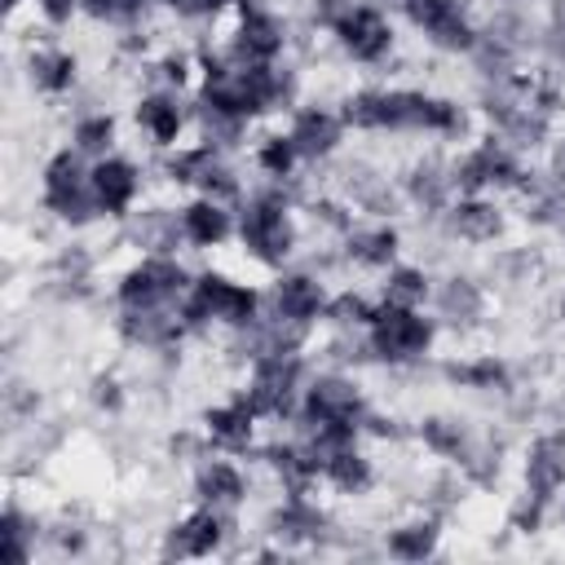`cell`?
Segmentation results:
<instances>
[{
    "mask_svg": "<svg viewBox=\"0 0 565 565\" xmlns=\"http://www.w3.org/2000/svg\"><path fill=\"white\" fill-rule=\"evenodd\" d=\"M441 225L459 243H494L503 234V212L490 194H455L441 212Z\"/></svg>",
    "mask_w": 565,
    "mask_h": 565,
    "instance_id": "obj_20",
    "label": "cell"
},
{
    "mask_svg": "<svg viewBox=\"0 0 565 565\" xmlns=\"http://www.w3.org/2000/svg\"><path fill=\"white\" fill-rule=\"evenodd\" d=\"M441 375L459 388H477V393H508L512 388V371L503 358L494 353H477V358H463V362H446Z\"/></svg>",
    "mask_w": 565,
    "mask_h": 565,
    "instance_id": "obj_25",
    "label": "cell"
},
{
    "mask_svg": "<svg viewBox=\"0 0 565 565\" xmlns=\"http://www.w3.org/2000/svg\"><path fill=\"white\" fill-rule=\"evenodd\" d=\"M340 115L353 132H428V137H463L468 115L459 102L424 93V88H353L340 102Z\"/></svg>",
    "mask_w": 565,
    "mask_h": 565,
    "instance_id": "obj_1",
    "label": "cell"
},
{
    "mask_svg": "<svg viewBox=\"0 0 565 565\" xmlns=\"http://www.w3.org/2000/svg\"><path fill=\"white\" fill-rule=\"evenodd\" d=\"M252 4H265V0H212L216 18H221V13H238V9H252Z\"/></svg>",
    "mask_w": 565,
    "mask_h": 565,
    "instance_id": "obj_38",
    "label": "cell"
},
{
    "mask_svg": "<svg viewBox=\"0 0 565 565\" xmlns=\"http://www.w3.org/2000/svg\"><path fill=\"white\" fill-rule=\"evenodd\" d=\"M177 313L190 331H212V327L247 331L265 313V291H256L252 282H238L221 269H203L177 300Z\"/></svg>",
    "mask_w": 565,
    "mask_h": 565,
    "instance_id": "obj_3",
    "label": "cell"
},
{
    "mask_svg": "<svg viewBox=\"0 0 565 565\" xmlns=\"http://www.w3.org/2000/svg\"><path fill=\"white\" fill-rule=\"evenodd\" d=\"M256 428H260V415L243 402V393H234L230 402L203 411V437L221 455H247L256 446Z\"/></svg>",
    "mask_w": 565,
    "mask_h": 565,
    "instance_id": "obj_19",
    "label": "cell"
},
{
    "mask_svg": "<svg viewBox=\"0 0 565 565\" xmlns=\"http://www.w3.org/2000/svg\"><path fill=\"white\" fill-rule=\"evenodd\" d=\"M547 508H552V503H543V499H534V494H521V499H516V508H512V530H521V534L543 530Z\"/></svg>",
    "mask_w": 565,
    "mask_h": 565,
    "instance_id": "obj_34",
    "label": "cell"
},
{
    "mask_svg": "<svg viewBox=\"0 0 565 565\" xmlns=\"http://www.w3.org/2000/svg\"><path fill=\"white\" fill-rule=\"evenodd\" d=\"M561 521H565V494H561Z\"/></svg>",
    "mask_w": 565,
    "mask_h": 565,
    "instance_id": "obj_40",
    "label": "cell"
},
{
    "mask_svg": "<svg viewBox=\"0 0 565 565\" xmlns=\"http://www.w3.org/2000/svg\"><path fill=\"white\" fill-rule=\"evenodd\" d=\"M322 486L335 490V494H349V499L366 494V490L375 486V463H371V455H366L362 446L335 450V455L322 463Z\"/></svg>",
    "mask_w": 565,
    "mask_h": 565,
    "instance_id": "obj_24",
    "label": "cell"
},
{
    "mask_svg": "<svg viewBox=\"0 0 565 565\" xmlns=\"http://www.w3.org/2000/svg\"><path fill=\"white\" fill-rule=\"evenodd\" d=\"M238 230L234 238L243 243V252L265 265V269H282L300 243V225H296V181H265L260 190L238 199Z\"/></svg>",
    "mask_w": 565,
    "mask_h": 565,
    "instance_id": "obj_2",
    "label": "cell"
},
{
    "mask_svg": "<svg viewBox=\"0 0 565 565\" xmlns=\"http://www.w3.org/2000/svg\"><path fill=\"white\" fill-rule=\"evenodd\" d=\"M437 539H441L437 521H433V516H415V521L393 525V530L384 534V552L397 556V561H424V556L437 552Z\"/></svg>",
    "mask_w": 565,
    "mask_h": 565,
    "instance_id": "obj_28",
    "label": "cell"
},
{
    "mask_svg": "<svg viewBox=\"0 0 565 565\" xmlns=\"http://www.w3.org/2000/svg\"><path fill=\"white\" fill-rule=\"evenodd\" d=\"M521 477H525V494H534L543 503L561 499V490H565V428H547L525 446Z\"/></svg>",
    "mask_w": 565,
    "mask_h": 565,
    "instance_id": "obj_18",
    "label": "cell"
},
{
    "mask_svg": "<svg viewBox=\"0 0 565 565\" xmlns=\"http://www.w3.org/2000/svg\"><path fill=\"white\" fill-rule=\"evenodd\" d=\"M397 9L441 53H472L481 40V26H472L459 0H397Z\"/></svg>",
    "mask_w": 565,
    "mask_h": 565,
    "instance_id": "obj_9",
    "label": "cell"
},
{
    "mask_svg": "<svg viewBox=\"0 0 565 565\" xmlns=\"http://www.w3.org/2000/svg\"><path fill=\"white\" fill-rule=\"evenodd\" d=\"M194 282V274L163 252H141L115 282V305L119 309H163L177 305L185 296V287Z\"/></svg>",
    "mask_w": 565,
    "mask_h": 565,
    "instance_id": "obj_6",
    "label": "cell"
},
{
    "mask_svg": "<svg viewBox=\"0 0 565 565\" xmlns=\"http://www.w3.org/2000/svg\"><path fill=\"white\" fill-rule=\"evenodd\" d=\"M190 490H194V503H207V508H221V512H238L247 503V472L234 463V455H203L194 463V477H190Z\"/></svg>",
    "mask_w": 565,
    "mask_h": 565,
    "instance_id": "obj_16",
    "label": "cell"
},
{
    "mask_svg": "<svg viewBox=\"0 0 565 565\" xmlns=\"http://www.w3.org/2000/svg\"><path fill=\"white\" fill-rule=\"evenodd\" d=\"M0 556L9 565H26L35 556V516H26L18 503H9L0 516Z\"/></svg>",
    "mask_w": 565,
    "mask_h": 565,
    "instance_id": "obj_32",
    "label": "cell"
},
{
    "mask_svg": "<svg viewBox=\"0 0 565 565\" xmlns=\"http://www.w3.org/2000/svg\"><path fill=\"white\" fill-rule=\"evenodd\" d=\"M530 4L534 0H499V9H521V13H530Z\"/></svg>",
    "mask_w": 565,
    "mask_h": 565,
    "instance_id": "obj_39",
    "label": "cell"
},
{
    "mask_svg": "<svg viewBox=\"0 0 565 565\" xmlns=\"http://www.w3.org/2000/svg\"><path fill=\"white\" fill-rule=\"evenodd\" d=\"M252 163H256V172H260L265 181H296V168H300L305 159H300L291 132L278 128V132H265V137L252 146Z\"/></svg>",
    "mask_w": 565,
    "mask_h": 565,
    "instance_id": "obj_26",
    "label": "cell"
},
{
    "mask_svg": "<svg viewBox=\"0 0 565 565\" xmlns=\"http://www.w3.org/2000/svg\"><path fill=\"white\" fill-rule=\"evenodd\" d=\"M366 415H371V402L362 393V384L344 371H313L305 380V393H300V411L291 424H344V428H358L366 437Z\"/></svg>",
    "mask_w": 565,
    "mask_h": 565,
    "instance_id": "obj_7",
    "label": "cell"
},
{
    "mask_svg": "<svg viewBox=\"0 0 565 565\" xmlns=\"http://www.w3.org/2000/svg\"><path fill=\"white\" fill-rule=\"evenodd\" d=\"M402 199L415 203V207H424V212H433V216H441V212L450 207V199H455L450 163H441V159H419V163L402 177Z\"/></svg>",
    "mask_w": 565,
    "mask_h": 565,
    "instance_id": "obj_23",
    "label": "cell"
},
{
    "mask_svg": "<svg viewBox=\"0 0 565 565\" xmlns=\"http://www.w3.org/2000/svg\"><path fill=\"white\" fill-rule=\"evenodd\" d=\"M26 79H31V88L44 93V97H66V93L75 88V79H79V62H75V53L62 49V44H40V49H31V57H26Z\"/></svg>",
    "mask_w": 565,
    "mask_h": 565,
    "instance_id": "obj_22",
    "label": "cell"
},
{
    "mask_svg": "<svg viewBox=\"0 0 565 565\" xmlns=\"http://www.w3.org/2000/svg\"><path fill=\"white\" fill-rule=\"evenodd\" d=\"M287 44H291L287 22H282L269 4H252V9H238V13H234L225 53H230L234 62H282Z\"/></svg>",
    "mask_w": 565,
    "mask_h": 565,
    "instance_id": "obj_10",
    "label": "cell"
},
{
    "mask_svg": "<svg viewBox=\"0 0 565 565\" xmlns=\"http://www.w3.org/2000/svg\"><path fill=\"white\" fill-rule=\"evenodd\" d=\"M380 300H393V305H411V309H424V300H433V278L419 269V265H388L384 269V282H380Z\"/></svg>",
    "mask_w": 565,
    "mask_h": 565,
    "instance_id": "obj_29",
    "label": "cell"
},
{
    "mask_svg": "<svg viewBox=\"0 0 565 565\" xmlns=\"http://www.w3.org/2000/svg\"><path fill=\"white\" fill-rule=\"evenodd\" d=\"M88 181H93V194H97V207H102V221H124L132 216L137 199H141V168L128 159V154H102L93 159L88 168Z\"/></svg>",
    "mask_w": 565,
    "mask_h": 565,
    "instance_id": "obj_11",
    "label": "cell"
},
{
    "mask_svg": "<svg viewBox=\"0 0 565 565\" xmlns=\"http://www.w3.org/2000/svg\"><path fill=\"white\" fill-rule=\"evenodd\" d=\"M362 340H366V358H375L384 366H415L428 358V349L437 340V318H428L424 309H411V305L375 300V313H371Z\"/></svg>",
    "mask_w": 565,
    "mask_h": 565,
    "instance_id": "obj_4",
    "label": "cell"
},
{
    "mask_svg": "<svg viewBox=\"0 0 565 565\" xmlns=\"http://www.w3.org/2000/svg\"><path fill=\"white\" fill-rule=\"evenodd\" d=\"M230 534H234V512L194 503V508L168 530L163 556H216Z\"/></svg>",
    "mask_w": 565,
    "mask_h": 565,
    "instance_id": "obj_13",
    "label": "cell"
},
{
    "mask_svg": "<svg viewBox=\"0 0 565 565\" xmlns=\"http://www.w3.org/2000/svg\"><path fill=\"white\" fill-rule=\"evenodd\" d=\"M71 146L84 159H102L115 150V119L106 110H79L71 124Z\"/></svg>",
    "mask_w": 565,
    "mask_h": 565,
    "instance_id": "obj_30",
    "label": "cell"
},
{
    "mask_svg": "<svg viewBox=\"0 0 565 565\" xmlns=\"http://www.w3.org/2000/svg\"><path fill=\"white\" fill-rule=\"evenodd\" d=\"M88 168H93V159L84 163V154L75 146L53 150L44 159V168H40V203H44V212H53L57 221H66L75 230L102 221V207H97Z\"/></svg>",
    "mask_w": 565,
    "mask_h": 565,
    "instance_id": "obj_5",
    "label": "cell"
},
{
    "mask_svg": "<svg viewBox=\"0 0 565 565\" xmlns=\"http://www.w3.org/2000/svg\"><path fill=\"white\" fill-rule=\"evenodd\" d=\"M327 300H331L327 282L309 269H278L269 291H265V309H274L282 318H296V322H309V327L322 322Z\"/></svg>",
    "mask_w": 565,
    "mask_h": 565,
    "instance_id": "obj_12",
    "label": "cell"
},
{
    "mask_svg": "<svg viewBox=\"0 0 565 565\" xmlns=\"http://www.w3.org/2000/svg\"><path fill=\"white\" fill-rule=\"evenodd\" d=\"M561 318H565V296H561Z\"/></svg>",
    "mask_w": 565,
    "mask_h": 565,
    "instance_id": "obj_41",
    "label": "cell"
},
{
    "mask_svg": "<svg viewBox=\"0 0 565 565\" xmlns=\"http://www.w3.org/2000/svg\"><path fill=\"white\" fill-rule=\"evenodd\" d=\"M79 13L88 22H115V0H79Z\"/></svg>",
    "mask_w": 565,
    "mask_h": 565,
    "instance_id": "obj_37",
    "label": "cell"
},
{
    "mask_svg": "<svg viewBox=\"0 0 565 565\" xmlns=\"http://www.w3.org/2000/svg\"><path fill=\"white\" fill-rule=\"evenodd\" d=\"M327 31L340 44V53L349 62H362V66H380L397 44V31H393L388 13L380 4H371V0H353Z\"/></svg>",
    "mask_w": 565,
    "mask_h": 565,
    "instance_id": "obj_8",
    "label": "cell"
},
{
    "mask_svg": "<svg viewBox=\"0 0 565 565\" xmlns=\"http://www.w3.org/2000/svg\"><path fill=\"white\" fill-rule=\"evenodd\" d=\"M433 309H437V318H446V322H472V318H481L486 296H481V287H477L472 278L455 274V278H446L441 287H433Z\"/></svg>",
    "mask_w": 565,
    "mask_h": 565,
    "instance_id": "obj_27",
    "label": "cell"
},
{
    "mask_svg": "<svg viewBox=\"0 0 565 565\" xmlns=\"http://www.w3.org/2000/svg\"><path fill=\"white\" fill-rule=\"evenodd\" d=\"M419 441L437 455V459H463L468 455V446H472V437H468V428L459 424V419H450V415H428V419H419Z\"/></svg>",
    "mask_w": 565,
    "mask_h": 565,
    "instance_id": "obj_31",
    "label": "cell"
},
{
    "mask_svg": "<svg viewBox=\"0 0 565 565\" xmlns=\"http://www.w3.org/2000/svg\"><path fill=\"white\" fill-rule=\"evenodd\" d=\"M93 402H97L102 411H119V406H124V388H119V380L97 375V380H93Z\"/></svg>",
    "mask_w": 565,
    "mask_h": 565,
    "instance_id": "obj_36",
    "label": "cell"
},
{
    "mask_svg": "<svg viewBox=\"0 0 565 565\" xmlns=\"http://www.w3.org/2000/svg\"><path fill=\"white\" fill-rule=\"evenodd\" d=\"M132 119H137V128L146 132V141L154 150H172V146H181V137L190 128V106L181 102V93L150 88L132 102Z\"/></svg>",
    "mask_w": 565,
    "mask_h": 565,
    "instance_id": "obj_15",
    "label": "cell"
},
{
    "mask_svg": "<svg viewBox=\"0 0 565 565\" xmlns=\"http://www.w3.org/2000/svg\"><path fill=\"white\" fill-rule=\"evenodd\" d=\"M177 221H181V243L194 247V252H212V247L230 243L234 230H238V212L225 199H212V194H194L177 212Z\"/></svg>",
    "mask_w": 565,
    "mask_h": 565,
    "instance_id": "obj_17",
    "label": "cell"
},
{
    "mask_svg": "<svg viewBox=\"0 0 565 565\" xmlns=\"http://www.w3.org/2000/svg\"><path fill=\"white\" fill-rule=\"evenodd\" d=\"M340 252L349 265L358 269H388L397 265V252H402V230L388 225V221H371V225H349V234L340 238Z\"/></svg>",
    "mask_w": 565,
    "mask_h": 565,
    "instance_id": "obj_21",
    "label": "cell"
},
{
    "mask_svg": "<svg viewBox=\"0 0 565 565\" xmlns=\"http://www.w3.org/2000/svg\"><path fill=\"white\" fill-rule=\"evenodd\" d=\"M287 132H291V141H296V150H300L305 163H322V159H331L340 150L349 124H344L340 110L318 106V102H305V106H291Z\"/></svg>",
    "mask_w": 565,
    "mask_h": 565,
    "instance_id": "obj_14",
    "label": "cell"
},
{
    "mask_svg": "<svg viewBox=\"0 0 565 565\" xmlns=\"http://www.w3.org/2000/svg\"><path fill=\"white\" fill-rule=\"evenodd\" d=\"M35 9H40V18L49 26H66L79 13V0H35Z\"/></svg>",
    "mask_w": 565,
    "mask_h": 565,
    "instance_id": "obj_35",
    "label": "cell"
},
{
    "mask_svg": "<svg viewBox=\"0 0 565 565\" xmlns=\"http://www.w3.org/2000/svg\"><path fill=\"white\" fill-rule=\"evenodd\" d=\"M371 313H375V300L371 296H362V291H331L322 322H331L335 331H366Z\"/></svg>",
    "mask_w": 565,
    "mask_h": 565,
    "instance_id": "obj_33",
    "label": "cell"
}]
</instances>
